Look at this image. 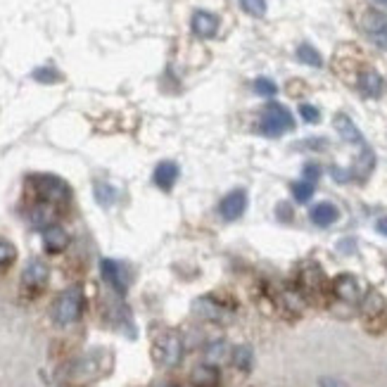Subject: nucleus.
<instances>
[{
    "label": "nucleus",
    "mask_w": 387,
    "mask_h": 387,
    "mask_svg": "<svg viewBox=\"0 0 387 387\" xmlns=\"http://www.w3.org/2000/svg\"><path fill=\"white\" fill-rule=\"evenodd\" d=\"M29 186H31L33 193H36L40 205H47V207L60 209V207H64L72 198L69 186H67L62 179H57V176L36 174L29 179Z\"/></svg>",
    "instance_id": "obj_1"
},
{
    "label": "nucleus",
    "mask_w": 387,
    "mask_h": 387,
    "mask_svg": "<svg viewBox=\"0 0 387 387\" xmlns=\"http://www.w3.org/2000/svg\"><path fill=\"white\" fill-rule=\"evenodd\" d=\"M84 307H86V295L79 285H72L67 288L64 293H60V297L52 304V321L60 328H67V325L77 323L81 314H84Z\"/></svg>",
    "instance_id": "obj_2"
},
{
    "label": "nucleus",
    "mask_w": 387,
    "mask_h": 387,
    "mask_svg": "<svg viewBox=\"0 0 387 387\" xmlns=\"http://www.w3.org/2000/svg\"><path fill=\"white\" fill-rule=\"evenodd\" d=\"M295 128V119L293 114L288 112V107L278 105V103H269L264 107L262 117H259V133L269 135V138H278L285 131H293Z\"/></svg>",
    "instance_id": "obj_3"
},
{
    "label": "nucleus",
    "mask_w": 387,
    "mask_h": 387,
    "mask_svg": "<svg viewBox=\"0 0 387 387\" xmlns=\"http://www.w3.org/2000/svg\"><path fill=\"white\" fill-rule=\"evenodd\" d=\"M155 359L164 369H176L183 359V337L176 330H164L155 340Z\"/></svg>",
    "instance_id": "obj_4"
},
{
    "label": "nucleus",
    "mask_w": 387,
    "mask_h": 387,
    "mask_svg": "<svg viewBox=\"0 0 387 387\" xmlns=\"http://www.w3.org/2000/svg\"><path fill=\"white\" fill-rule=\"evenodd\" d=\"M359 24H361V31L366 33V38H369L373 45L387 50V15L383 10H378V8L364 10Z\"/></svg>",
    "instance_id": "obj_5"
},
{
    "label": "nucleus",
    "mask_w": 387,
    "mask_h": 387,
    "mask_svg": "<svg viewBox=\"0 0 387 387\" xmlns=\"http://www.w3.org/2000/svg\"><path fill=\"white\" fill-rule=\"evenodd\" d=\"M47 278H50V271H47V264L43 259H33L26 264L24 271H22V290L26 295L36 297L38 293H43L45 285H47Z\"/></svg>",
    "instance_id": "obj_6"
},
{
    "label": "nucleus",
    "mask_w": 387,
    "mask_h": 387,
    "mask_svg": "<svg viewBox=\"0 0 387 387\" xmlns=\"http://www.w3.org/2000/svg\"><path fill=\"white\" fill-rule=\"evenodd\" d=\"M332 293H335L337 300L344 304H361V300L366 297L361 283H359L357 276H352V274L337 276L335 281H332Z\"/></svg>",
    "instance_id": "obj_7"
},
{
    "label": "nucleus",
    "mask_w": 387,
    "mask_h": 387,
    "mask_svg": "<svg viewBox=\"0 0 387 387\" xmlns=\"http://www.w3.org/2000/svg\"><path fill=\"white\" fill-rule=\"evenodd\" d=\"M100 274H103L105 283L110 285L114 293L124 295L128 290V281H126V274H124V267L114 259H103L100 262Z\"/></svg>",
    "instance_id": "obj_8"
},
{
    "label": "nucleus",
    "mask_w": 387,
    "mask_h": 387,
    "mask_svg": "<svg viewBox=\"0 0 387 387\" xmlns=\"http://www.w3.org/2000/svg\"><path fill=\"white\" fill-rule=\"evenodd\" d=\"M245 209H247V195H245V190H230V193L221 200V205H219V212H221V216L226 221L240 219V216L245 214Z\"/></svg>",
    "instance_id": "obj_9"
},
{
    "label": "nucleus",
    "mask_w": 387,
    "mask_h": 387,
    "mask_svg": "<svg viewBox=\"0 0 387 387\" xmlns=\"http://www.w3.org/2000/svg\"><path fill=\"white\" fill-rule=\"evenodd\" d=\"M323 274L321 269L314 267V264H307V267H302L300 271V293L304 297H311V295H321L323 293Z\"/></svg>",
    "instance_id": "obj_10"
},
{
    "label": "nucleus",
    "mask_w": 387,
    "mask_h": 387,
    "mask_svg": "<svg viewBox=\"0 0 387 387\" xmlns=\"http://www.w3.org/2000/svg\"><path fill=\"white\" fill-rule=\"evenodd\" d=\"M190 29L198 38H214L216 31H219V17L207 10H198L190 19Z\"/></svg>",
    "instance_id": "obj_11"
},
{
    "label": "nucleus",
    "mask_w": 387,
    "mask_h": 387,
    "mask_svg": "<svg viewBox=\"0 0 387 387\" xmlns=\"http://www.w3.org/2000/svg\"><path fill=\"white\" fill-rule=\"evenodd\" d=\"M190 383H193V387H219V383H221L219 366L198 364L193 371H190Z\"/></svg>",
    "instance_id": "obj_12"
},
{
    "label": "nucleus",
    "mask_w": 387,
    "mask_h": 387,
    "mask_svg": "<svg viewBox=\"0 0 387 387\" xmlns=\"http://www.w3.org/2000/svg\"><path fill=\"white\" fill-rule=\"evenodd\" d=\"M67 245H69V235H67V230L62 226L52 223V226L43 228V247H45V252L60 254V252H64Z\"/></svg>",
    "instance_id": "obj_13"
},
{
    "label": "nucleus",
    "mask_w": 387,
    "mask_h": 387,
    "mask_svg": "<svg viewBox=\"0 0 387 387\" xmlns=\"http://www.w3.org/2000/svg\"><path fill=\"white\" fill-rule=\"evenodd\" d=\"M357 88H359V93L366 95V98H380V95H383V88H385V81L376 69H364L357 79Z\"/></svg>",
    "instance_id": "obj_14"
},
{
    "label": "nucleus",
    "mask_w": 387,
    "mask_h": 387,
    "mask_svg": "<svg viewBox=\"0 0 387 387\" xmlns=\"http://www.w3.org/2000/svg\"><path fill=\"white\" fill-rule=\"evenodd\" d=\"M152 181L159 190H167L169 193V190L174 188V183L179 181V164H176V162H169V159L159 162L152 174Z\"/></svg>",
    "instance_id": "obj_15"
},
{
    "label": "nucleus",
    "mask_w": 387,
    "mask_h": 387,
    "mask_svg": "<svg viewBox=\"0 0 387 387\" xmlns=\"http://www.w3.org/2000/svg\"><path fill=\"white\" fill-rule=\"evenodd\" d=\"M361 314L366 318V323L383 321V314H385V300H383V295L376 293V290L366 293V297L361 300Z\"/></svg>",
    "instance_id": "obj_16"
},
{
    "label": "nucleus",
    "mask_w": 387,
    "mask_h": 387,
    "mask_svg": "<svg viewBox=\"0 0 387 387\" xmlns=\"http://www.w3.org/2000/svg\"><path fill=\"white\" fill-rule=\"evenodd\" d=\"M100 373H103V364H100L98 354L79 359V361L72 366V376L79 380H93V378H98Z\"/></svg>",
    "instance_id": "obj_17"
},
{
    "label": "nucleus",
    "mask_w": 387,
    "mask_h": 387,
    "mask_svg": "<svg viewBox=\"0 0 387 387\" xmlns=\"http://www.w3.org/2000/svg\"><path fill=\"white\" fill-rule=\"evenodd\" d=\"M335 128H337V133L342 135V140L354 142V145H361L364 147V135L354 126V121L347 117V114H337V117H335Z\"/></svg>",
    "instance_id": "obj_18"
},
{
    "label": "nucleus",
    "mask_w": 387,
    "mask_h": 387,
    "mask_svg": "<svg viewBox=\"0 0 387 387\" xmlns=\"http://www.w3.org/2000/svg\"><path fill=\"white\" fill-rule=\"evenodd\" d=\"M309 216H311V221H314L316 226L325 228V226H330V223L337 221L340 212H337V207L330 205V202H318V205L309 212Z\"/></svg>",
    "instance_id": "obj_19"
},
{
    "label": "nucleus",
    "mask_w": 387,
    "mask_h": 387,
    "mask_svg": "<svg viewBox=\"0 0 387 387\" xmlns=\"http://www.w3.org/2000/svg\"><path fill=\"white\" fill-rule=\"evenodd\" d=\"M230 361L240 373H249L254 366V352L249 344H237V347L230 352Z\"/></svg>",
    "instance_id": "obj_20"
},
{
    "label": "nucleus",
    "mask_w": 387,
    "mask_h": 387,
    "mask_svg": "<svg viewBox=\"0 0 387 387\" xmlns=\"http://www.w3.org/2000/svg\"><path fill=\"white\" fill-rule=\"evenodd\" d=\"M230 354V349H228V344L226 340H212L205 347V364H212V366H219L223 364L228 359Z\"/></svg>",
    "instance_id": "obj_21"
},
{
    "label": "nucleus",
    "mask_w": 387,
    "mask_h": 387,
    "mask_svg": "<svg viewBox=\"0 0 387 387\" xmlns=\"http://www.w3.org/2000/svg\"><path fill=\"white\" fill-rule=\"evenodd\" d=\"M373 164H376V157H373V152L364 145L361 147V157L357 159V167L352 169L349 174L359 181H366V179H369V174L373 172Z\"/></svg>",
    "instance_id": "obj_22"
},
{
    "label": "nucleus",
    "mask_w": 387,
    "mask_h": 387,
    "mask_svg": "<svg viewBox=\"0 0 387 387\" xmlns=\"http://www.w3.org/2000/svg\"><path fill=\"white\" fill-rule=\"evenodd\" d=\"M195 309H198L205 318H212V321H221L223 318V307L216 304L212 297H202V300H198L195 302Z\"/></svg>",
    "instance_id": "obj_23"
},
{
    "label": "nucleus",
    "mask_w": 387,
    "mask_h": 387,
    "mask_svg": "<svg viewBox=\"0 0 387 387\" xmlns=\"http://www.w3.org/2000/svg\"><path fill=\"white\" fill-rule=\"evenodd\" d=\"M297 60H300L302 64H309V67H323V57L318 55L316 47H311L309 43H302L297 47Z\"/></svg>",
    "instance_id": "obj_24"
},
{
    "label": "nucleus",
    "mask_w": 387,
    "mask_h": 387,
    "mask_svg": "<svg viewBox=\"0 0 387 387\" xmlns=\"http://www.w3.org/2000/svg\"><path fill=\"white\" fill-rule=\"evenodd\" d=\"M95 200H98L100 205H112V202L117 200V190H114L110 183L98 181L95 183Z\"/></svg>",
    "instance_id": "obj_25"
},
{
    "label": "nucleus",
    "mask_w": 387,
    "mask_h": 387,
    "mask_svg": "<svg viewBox=\"0 0 387 387\" xmlns=\"http://www.w3.org/2000/svg\"><path fill=\"white\" fill-rule=\"evenodd\" d=\"M314 190H316V186L311 181H297V183H293V195H295V200L297 202H309L311 200V195H314Z\"/></svg>",
    "instance_id": "obj_26"
},
{
    "label": "nucleus",
    "mask_w": 387,
    "mask_h": 387,
    "mask_svg": "<svg viewBox=\"0 0 387 387\" xmlns=\"http://www.w3.org/2000/svg\"><path fill=\"white\" fill-rule=\"evenodd\" d=\"M33 79L38 81V84H57L60 79V72L57 69H52V67H38V69H33L31 74Z\"/></svg>",
    "instance_id": "obj_27"
},
{
    "label": "nucleus",
    "mask_w": 387,
    "mask_h": 387,
    "mask_svg": "<svg viewBox=\"0 0 387 387\" xmlns=\"http://www.w3.org/2000/svg\"><path fill=\"white\" fill-rule=\"evenodd\" d=\"M240 8L252 17L267 15V0H240Z\"/></svg>",
    "instance_id": "obj_28"
},
{
    "label": "nucleus",
    "mask_w": 387,
    "mask_h": 387,
    "mask_svg": "<svg viewBox=\"0 0 387 387\" xmlns=\"http://www.w3.org/2000/svg\"><path fill=\"white\" fill-rule=\"evenodd\" d=\"M254 93L257 95H264V98H274V95L278 93V86L274 84L271 79H257L254 81Z\"/></svg>",
    "instance_id": "obj_29"
},
{
    "label": "nucleus",
    "mask_w": 387,
    "mask_h": 387,
    "mask_svg": "<svg viewBox=\"0 0 387 387\" xmlns=\"http://www.w3.org/2000/svg\"><path fill=\"white\" fill-rule=\"evenodd\" d=\"M15 259H17V249H15V245H10V242L0 240V269L10 267V264L15 262Z\"/></svg>",
    "instance_id": "obj_30"
},
{
    "label": "nucleus",
    "mask_w": 387,
    "mask_h": 387,
    "mask_svg": "<svg viewBox=\"0 0 387 387\" xmlns=\"http://www.w3.org/2000/svg\"><path fill=\"white\" fill-rule=\"evenodd\" d=\"M300 117L307 121V124H316V121L321 119V112H318L314 105L304 103V105H300Z\"/></svg>",
    "instance_id": "obj_31"
},
{
    "label": "nucleus",
    "mask_w": 387,
    "mask_h": 387,
    "mask_svg": "<svg viewBox=\"0 0 387 387\" xmlns=\"http://www.w3.org/2000/svg\"><path fill=\"white\" fill-rule=\"evenodd\" d=\"M304 181H311V183H316L318 181V176H321V167L314 164V162H309V164H304Z\"/></svg>",
    "instance_id": "obj_32"
},
{
    "label": "nucleus",
    "mask_w": 387,
    "mask_h": 387,
    "mask_svg": "<svg viewBox=\"0 0 387 387\" xmlns=\"http://www.w3.org/2000/svg\"><path fill=\"white\" fill-rule=\"evenodd\" d=\"M376 228H378V233L387 235V219H380V221L376 223Z\"/></svg>",
    "instance_id": "obj_33"
},
{
    "label": "nucleus",
    "mask_w": 387,
    "mask_h": 387,
    "mask_svg": "<svg viewBox=\"0 0 387 387\" xmlns=\"http://www.w3.org/2000/svg\"><path fill=\"white\" fill-rule=\"evenodd\" d=\"M376 5H380V8H387V0H373Z\"/></svg>",
    "instance_id": "obj_34"
},
{
    "label": "nucleus",
    "mask_w": 387,
    "mask_h": 387,
    "mask_svg": "<svg viewBox=\"0 0 387 387\" xmlns=\"http://www.w3.org/2000/svg\"><path fill=\"white\" fill-rule=\"evenodd\" d=\"M164 387H179V385H164Z\"/></svg>",
    "instance_id": "obj_35"
}]
</instances>
